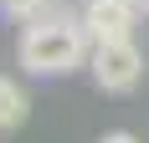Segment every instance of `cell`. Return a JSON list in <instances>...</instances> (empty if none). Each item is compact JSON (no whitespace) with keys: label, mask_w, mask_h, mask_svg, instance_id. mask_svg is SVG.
<instances>
[{"label":"cell","mask_w":149,"mask_h":143,"mask_svg":"<svg viewBox=\"0 0 149 143\" xmlns=\"http://www.w3.org/2000/svg\"><path fill=\"white\" fill-rule=\"evenodd\" d=\"M88 56H93V36L82 15H57L41 26H26L15 41V61L26 77H67V72L88 67Z\"/></svg>","instance_id":"1"},{"label":"cell","mask_w":149,"mask_h":143,"mask_svg":"<svg viewBox=\"0 0 149 143\" xmlns=\"http://www.w3.org/2000/svg\"><path fill=\"white\" fill-rule=\"evenodd\" d=\"M88 72H93V82H98V92L123 97V92H134L144 82V51L134 46V36L129 41H93Z\"/></svg>","instance_id":"2"},{"label":"cell","mask_w":149,"mask_h":143,"mask_svg":"<svg viewBox=\"0 0 149 143\" xmlns=\"http://www.w3.org/2000/svg\"><path fill=\"white\" fill-rule=\"evenodd\" d=\"M77 15H82V26H88L93 41H129L144 10L134 0H82Z\"/></svg>","instance_id":"3"},{"label":"cell","mask_w":149,"mask_h":143,"mask_svg":"<svg viewBox=\"0 0 149 143\" xmlns=\"http://www.w3.org/2000/svg\"><path fill=\"white\" fill-rule=\"evenodd\" d=\"M0 15L10 26H41V21L67 15V0H0Z\"/></svg>","instance_id":"4"},{"label":"cell","mask_w":149,"mask_h":143,"mask_svg":"<svg viewBox=\"0 0 149 143\" xmlns=\"http://www.w3.org/2000/svg\"><path fill=\"white\" fill-rule=\"evenodd\" d=\"M31 113V97H26V87L15 82V77H0V133H10L21 128Z\"/></svg>","instance_id":"5"},{"label":"cell","mask_w":149,"mask_h":143,"mask_svg":"<svg viewBox=\"0 0 149 143\" xmlns=\"http://www.w3.org/2000/svg\"><path fill=\"white\" fill-rule=\"evenodd\" d=\"M98 143H139V138H134V133H129V128H113V133H103V138H98Z\"/></svg>","instance_id":"6"},{"label":"cell","mask_w":149,"mask_h":143,"mask_svg":"<svg viewBox=\"0 0 149 143\" xmlns=\"http://www.w3.org/2000/svg\"><path fill=\"white\" fill-rule=\"evenodd\" d=\"M134 5H139V10H144V15H149V0H134Z\"/></svg>","instance_id":"7"}]
</instances>
